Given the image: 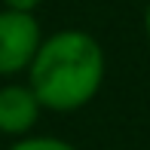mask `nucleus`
I'll list each match as a JSON object with an SVG mask.
<instances>
[{
    "mask_svg": "<svg viewBox=\"0 0 150 150\" xmlns=\"http://www.w3.org/2000/svg\"><path fill=\"white\" fill-rule=\"evenodd\" d=\"M144 34H147V40H150V3H147V9H144Z\"/></svg>",
    "mask_w": 150,
    "mask_h": 150,
    "instance_id": "nucleus-6",
    "label": "nucleus"
},
{
    "mask_svg": "<svg viewBox=\"0 0 150 150\" xmlns=\"http://www.w3.org/2000/svg\"><path fill=\"white\" fill-rule=\"evenodd\" d=\"M40 43H43V28L34 12L0 9V77L3 80L28 74Z\"/></svg>",
    "mask_w": 150,
    "mask_h": 150,
    "instance_id": "nucleus-2",
    "label": "nucleus"
},
{
    "mask_svg": "<svg viewBox=\"0 0 150 150\" xmlns=\"http://www.w3.org/2000/svg\"><path fill=\"white\" fill-rule=\"evenodd\" d=\"M107 58L101 43L83 28H64L43 37L28 67V86L43 110L74 113L95 101L104 86Z\"/></svg>",
    "mask_w": 150,
    "mask_h": 150,
    "instance_id": "nucleus-1",
    "label": "nucleus"
},
{
    "mask_svg": "<svg viewBox=\"0 0 150 150\" xmlns=\"http://www.w3.org/2000/svg\"><path fill=\"white\" fill-rule=\"evenodd\" d=\"M3 9H18V12H37V6L43 0H0Z\"/></svg>",
    "mask_w": 150,
    "mask_h": 150,
    "instance_id": "nucleus-5",
    "label": "nucleus"
},
{
    "mask_svg": "<svg viewBox=\"0 0 150 150\" xmlns=\"http://www.w3.org/2000/svg\"><path fill=\"white\" fill-rule=\"evenodd\" d=\"M6 150H80V147L58 135H28V138H16Z\"/></svg>",
    "mask_w": 150,
    "mask_h": 150,
    "instance_id": "nucleus-4",
    "label": "nucleus"
},
{
    "mask_svg": "<svg viewBox=\"0 0 150 150\" xmlns=\"http://www.w3.org/2000/svg\"><path fill=\"white\" fill-rule=\"evenodd\" d=\"M40 113H43V104L28 83L6 80L0 86V135L12 141L28 138L34 135V126L40 122Z\"/></svg>",
    "mask_w": 150,
    "mask_h": 150,
    "instance_id": "nucleus-3",
    "label": "nucleus"
}]
</instances>
